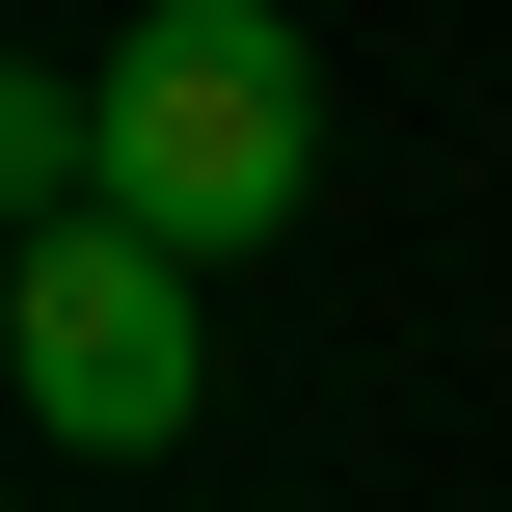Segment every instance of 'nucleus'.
<instances>
[{"instance_id": "obj_1", "label": "nucleus", "mask_w": 512, "mask_h": 512, "mask_svg": "<svg viewBox=\"0 0 512 512\" xmlns=\"http://www.w3.org/2000/svg\"><path fill=\"white\" fill-rule=\"evenodd\" d=\"M81 81H108V216H135L162 270H243V243L324 189V54H297V0H135Z\"/></svg>"}, {"instance_id": "obj_2", "label": "nucleus", "mask_w": 512, "mask_h": 512, "mask_svg": "<svg viewBox=\"0 0 512 512\" xmlns=\"http://www.w3.org/2000/svg\"><path fill=\"white\" fill-rule=\"evenodd\" d=\"M0 351H27V432H81V459H162L189 378H216V324H189V270H162L135 216H54V243L0 270Z\"/></svg>"}]
</instances>
